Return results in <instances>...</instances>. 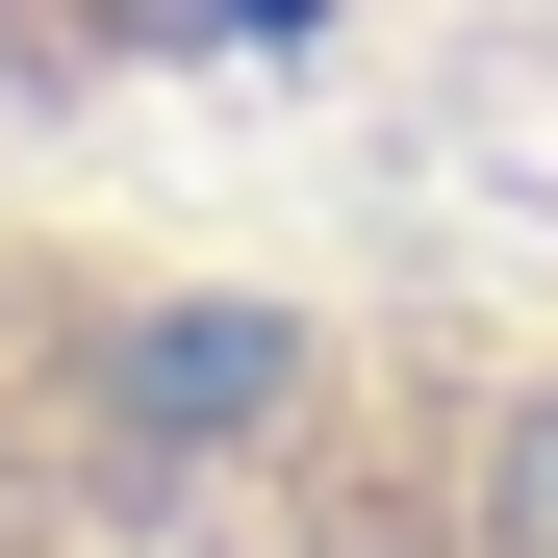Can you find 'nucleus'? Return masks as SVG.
<instances>
[{
	"label": "nucleus",
	"mask_w": 558,
	"mask_h": 558,
	"mask_svg": "<svg viewBox=\"0 0 558 558\" xmlns=\"http://www.w3.org/2000/svg\"><path fill=\"white\" fill-rule=\"evenodd\" d=\"M102 407H128L153 457H204V432H254V407H305V330H254V305H178V330H128V355H102Z\"/></svg>",
	"instance_id": "f257e3e1"
},
{
	"label": "nucleus",
	"mask_w": 558,
	"mask_h": 558,
	"mask_svg": "<svg viewBox=\"0 0 558 558\" xmlns=\"http://www.w3.org/2000/svg\"><path fill=\"white\" fill-rule=\"evenodd\" d=\"M483 533H508V558H558V381L483 432Z\"/></svg>",
	"instance_id": "f03ea898"
}]
</instances>
